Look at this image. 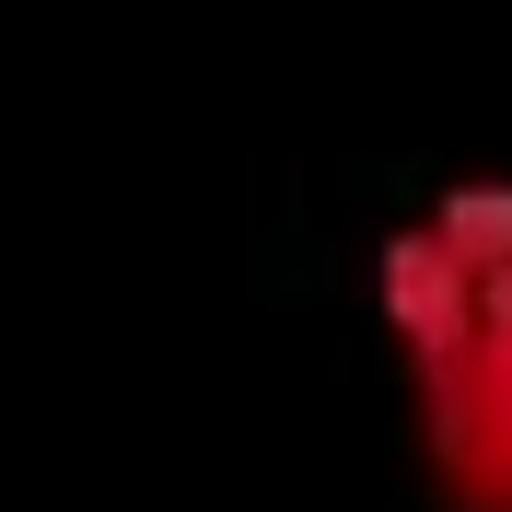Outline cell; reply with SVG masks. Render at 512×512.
<instances>
[{
  "label": "cell",
  "mask_w": 512,
  "mask_h": 512,
  "mask_svg": "<svg viewBox=\"0 0 512 512\" xmlns=\"http://www.w3.org/2000/svg\"><path fill=\"white\" fill-rule=\"evenodd\" d=\"M384 338L408 361V408L443 512H512V303L443 222L384 233Z\"/></svg>",
  "instance_id": "cell-1"
}]
</instances>
